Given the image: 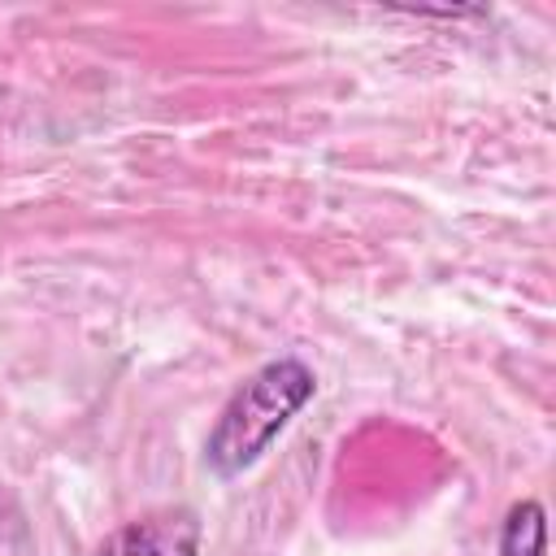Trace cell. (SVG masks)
Returning a JSON list of instances; mask_svg holds the SVG:
<instances>
[{
    "label": "cell",
    "mask_w": 556,
    "mask_h": 556,
    "mask_svg": "<svg viewBox=\"0 0 556 556\" xmlns=\"http://www.w3.org/2000/svg\"><path fill=\"white\" fill-rule=\"evenodd\" d=\"M547 552V513L539 500H521L508 508L500 526V556H543Z\"/></svg>",
    "instance_id": "cell-3"
},
{
    "label": "cell",
    "mask_w": 556,
    "mask_h": 556,
    "mask_svg": "<svg viewBox=\"0 0 556 556\" xmlns=\"http://www.w3.org/2000/svg\"><path fill=\"white\" fill-rule=\"evenodd\" d=\"M313 391H317V378L300 356L265 361L222 404V413L204 439L208 469L222 478L252 469L269 452V443L287 430V421L313 400Z\"/></svg>",
    "instance_id": "cell-1"
},
{
    "label": "cell",
    "mask_w": 556,
    "mask_h": 556,
    "mask_svg": "<svg viewBox=\"0 0 556 556\" xmlns=\"http://www.w3.org/2000/svg\"><path fill=\"white\" fill-rule=\"evenodd\" d=\"M91 556H200V517L191 508L143 513L104 534Z\"/></svg>",
    "instance_id": "cell-2"
}]
</instances>
